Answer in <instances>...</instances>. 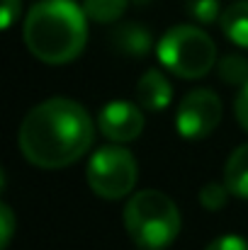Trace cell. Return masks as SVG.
Wrapping results in <instances>:
<instances>
[{
  "mask_svg": "<svg viewBox=\"0 0 248 250\" xmlns=\"http://www.w3.org/2000/svg\"><path fill=\"white\" fill-rule=\"evenodd\" d=\"M95 139L92 117L81 102L51 97L32 107L17 131L22 156L34 167L61 170L88 153Z\"/></svg>",
  "mask_w": 248,
  "mask_h": 250,
  "instance_id": "cell-1",
  "label": "cell"
},
{
  "mask_svg": "<svg viewBox=\"0 0 248 250\" xmlns=\"http://www.w3.org/2000/svg\"><path fill=\"white\" fill-rule=\"evenodd\" d=\"M88 42V15L73 0H39L24 17V44L44 63L78 59Z\"/></svg>",
  "mask_w": 248,
  "mask_h": 250,
  "instance_id": "cell-2",
  "label": "cell"
},
{
  "mask_svg": "<svg viewBox=\"0 0 248 250\" xmlns=\"http://www.w3.org/2000/svg\"><path fill=\"white\" fill-rule=\"evenodd\" d=\"M124 229L136 248L165 250L180 233V211L168 194L141 189L124 207Z\"/></svg>",
  "mask_w": 248,
  "mask_h": 250,
  "instance_id": "cell-3",
  "label": "cell"
},
{
  "mask_svg": "<svg viewBox=\"0 0 248 250\" xmlns=\"http://www.w3.org/2000/svg\"><path fill=\"white\" fill-rule=\"evenodd\" d=\"M156 54L165 71H170L182 81L204 78L217 63L214 39L192 24L170 27L161 37Z\"/></svg>",
  "mask_w": 248,
  "mask_h": 250,
  "instance_id": "cell-4",
  "label": "cell"
},
{
  "mask_svg": "<svg viewBox=\"0 0 248 250\" xmlns=\"http://www.w3.org/2000/svg\"><path fill=\"white\" fill-rule=\"evenodd\" d=\"M90 189L102 197V199H122L132 194L139 180V166L136 158L129 148L112 144V146H100L85 170Z\"/></svg>",
  "mask_w": 248,
  "mask_h": 250,
  "instance_id": "cell-5",
  "label": "cell"
},
{
  "mask_svg": "<svg viewBox=\"0 0 248 250\" xmlns=\"http://www.w3.org/2000/svg\"><path fill=\"white\" fill-rule=\"evenodd\" d=\"M222 122V100L207 87L190 90L175 109V129L187 141H202Z\"/></svg>",
  "mask_w": 248,
  "mask_h": 250,
  "instance_id": "cell-6",
  "label": "cell"
},
{
  "mask_svg": "<svg viewBox=\"0 0 248 250\" xmlns=\"http://www.w3.org/2000/svg\"><path fill=\"white\" fill-rule=\"evenodd\" d=\"M97 129L105 139L114 144H129L144 131V112L139 104L127 100L107 102L97 114Z\"/></svg>",
  "mask_w": 248,
  "mask_h": 250,
  "instance_id": "cell-7",
  "label": "cell"
},
{
  "mask_svg": "<svg viewBox=\"0 0 248 250\" xmlns=\"http://www.w3.org/2000/svg\"><path fill=\"white\" fill-rule=\"evenodd\" d=\"M173 100V87L170 81L161 71L151 68L146 71L139 83H136V104L146 112H163Z\"/></svg>",
  "mask_w": 248,
  "mask_h": 250,
  "instance_id": "cell-8",
  "label": "cell"
},
{
  "mask_svg": "<svg viewBox=\"0 0 248 250\" xmlns=\"http://www.w3.org/2000/svg\"><path fill=\"white\" fill-rule=\"evenodd\" d=\"M112 44L119 54L124 56H132V59H144L151 46H154V39H151V32L139 24V22H127V24H119L114 32H112Z\"/></svg>",
  "mask_w": 248,
  "mask_h": 250,
  "instance_id": "cell-9",
  "label": "cell"
},
{
  "mask_svg": "<svg viewBox=\"0 0 248 250\" xmlns=\"http://www.w3.org/2000/svg\"><path fill=\"white\" fill-rule=\"evenodd\" d=\"M222 32L239 49H248V0H236L219 17Z\"/></svg>",
  "mask_w": 248,
  "mask_h": 250,
  "instance_id": "cell-10",
  "label": "cell"
},
{
  "mask_svg": "<svg viewBox=\"0 0 248 250\" xmlns=\"http://www.w3.org/2000/svg\"><path fill=\"white\" fill-rule=\"evenodd\" d=\"M224 182L234 197L248 199V144L239 146L229 156V161L224 166Z\"/></svg>",
  "mask_w": 248,
  "mask_h": 250,
  "instance_id": "cell-11",
  "label": "cell"
},
{
  "mask_svg": "<svg viewBox=\"0 0 248 250\" xmlns=\"http://www.w3.org/2000/svg\"><path fill=\"white\" fill-rule=\"evenodd\" d=\"M127 5H129V0H83L85 15L100 24L117 22L127 12Z\"/></svg>",
  "mask_w": 248,
  "mask_h": 250,
  "instance_id": "cell-12",
  "label": "cell"
},
{
  "mask_svg": "<svg viewBox=\"0 0 248 250\" xmlns=\"http://www.w3.org/2000/svg\"><path fill=\"white\" fill-rule=\"evenodd\" d=\"M219 78L229 85H246L248 83V59L241 54H229L219 61Z\"/></svg>",
  "mask_w": 248,
  "mask_h": 250,
  "instance_id": "cell-13",
  "label": "cell"
},
{
  "mask_svg": "<svg viewBox=\"0 0 248 250\" xmlns=\"http://www.w3.org/2000/svg\"><path fill=\"white\" fill-rule=\"evenodd\" d=\"M229 194H231V189L226 187V182H207L200 189V204L207 211H219V209L226 207Z\"/></svg>",
  "mask_w": 248,
  "mask_h": 250,
  "instance_id": "cell-14",
  "label": "cell"
},
{
  "mask_svg": "<svg viewBox=\"0 0 248 250\" xmlns=\"http://www.w3.org/2000/svg\"><path fill=\"white\" fill-rule=\"evenodd\" d=\"M187 12H190L192 20H197V22H202V24H212L214 20L222 17L219 0H190Z\"/></svg>",
  "mask_w": 248,
  "mask_h": 250,
  "instance_id": "cell-15",
  "label": "cell"
},
{
  "mask_svg": "<svg viewBox=\"0 0 248 250\" xmlns=\"http://www.w3.org/2000/svg\"><path fill=\"white\" fill-rule=\"evenodd\" d=\"M15 233V214L10 209V204H0V250H7L10 241Z\"/></svg>",
  "mask_w": 248,
  "mask_h": 250,
  "instance_id": "cell-16",
  "label": "cell"
},
{
  "mask_svg": "<svg viewBox=\"0 0 248 250\" xmlns=\"http://www.w3.org/2000/svg\"><path fill=\"white\" fill-rule=\"evenodd\" d=\"M204 250H248V241L244 236H222L217 241H212Z\"/></svg>",
  "mask_w": 248,
  "mask_h": 250,
  "instance_id": "cell-17",
  "label": "cell"
},
{
  "mask_svg": "<svg viewBox=\"0 0 248 250\" xmlns=\"http://www.w3.org/2000/svg\"><path fill=\"white\" fill-rule=\"evenodd\" d=\"M234 112H236V119H239L241 129L248 134V83L241 85V90H239V95H236Z\"/></svg>",
  "mask_w": 248,
  "mask_h": 250,
  "instance_id": "cell-18",
  "label": "cell"
},
{
  "mask_svg": "<svg viewBox=\"0 0 248 250\" xmlns=\"http://www.w3.org/2000/svg\"><path fill=\"white\" fill-rule=\"evenodd\" d=\"M20 0H2V29H10L15 17L20 15Z\"/></svg>",
  "mask_w": 248,
  "mask_h": 250,
  "instance_id": "cell-19",
  "label": "cell"
},
{
  "mask_svg": "<svg viewBox=\"0 0 248 250\" xmlns=\"http://www.w3.org/2000/svg\"><path fill=\"white\" fill-rule=\"evenodd\" d=\"M132 2H136V5H149L151 0H132Z\"/></svg>",
  "mask_w": 248,
  "mask_h": 250,
  "instance_id": "cell-20",
  "label": "cell"
}]
</instances>
